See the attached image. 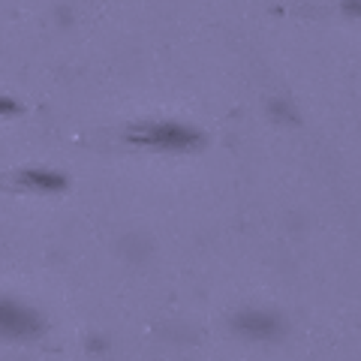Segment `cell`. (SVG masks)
<instances>
[{
  "instance_id": "obj_5",
  "label": "cell",
  "mask_w": 361,
  "mask_h": 361,
  "mask_svg": "<svg viewBox=\"0 0 361 361\" xmlns=\"http://www.w3.org/2000/svg\"><path fill=\"white\" fill-rule=\"evenodd\" d=\"M343 9L353 16H361V0H343Z\"/></svg>"
},
{
  "instance_id": "obj_2",
  "label": "cell",
  "mask_w": 361,
  "mask_h": 361,
  "mask_svg": "<svg viewBox=\"0 0 361 361\" xmlns=\"http://www.w3.org/2000/svg\"><path fill=\"white\" fill-rule=\"evenodd\" d=\"M235 331L250 337V341H274L283 331V322H280V316L265 310H241L235 316Z\"/></svg>"
},
{
  "instance_id": "obj_3",
  "label": "cell",
  "mask_w": 361,
  "mask_h": 361,
  "mask_svg": "<svg viewBox=\"0 0 361 361\" xmlns=\"http://www.w3.org/2000/svg\"><path fill=\"white\" fill-rule=\"evenodd\" d=\"M4 331L13 337H30L39 331V319L30 310L21 307V304L6 301L4 304Z\"/></svg>"
},
{
  "instance_id": "obj_4",
  "label": "cell",
  "mask_w": 361,
  "mask_h": 361,
  "mask_svg": "<svg viewBox=\"0 0 361 361\" xmlns=\"http://www.w3.org/2000/svg\"><path fill=\"white\" fill-rule=\"evenodd\" d=\"M18 180H21L25 187L49 190V193H54V190H63V178L54 175V172H37V169H30V172H21Z\"/></svg>"
},
{
  "instance_id": "obj_1",
  "label": "cell",
  "mask_w": 361,
  "mask_h": 361,
  "mask_svg": "<svg viewBox=\"0 0 361 361\" xmlns=\"http://www.w3.org/2000/svg\"><path fill=\"white\" fill-rule=\"evenodd\" d=\"M127 139L133 145L151 151H193L202 145V135L180 123H148V127H135L127 133Z\"/></svg>"
}]
</instances>
